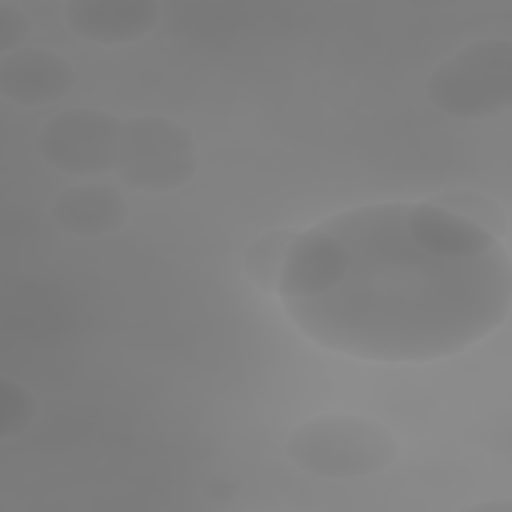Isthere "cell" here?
Here are the masks:
<instances>
[{"mask_svg":"<svg viewBox=\"0 0 512 512\" xmlns=\"http://www.w3.org/2000/svg\"><path fill=\"white\" fill-rule=\"evenodd\" d=\"M406 208L366 204L322 222L346 246L344 274L318 296L282 302L310 340L362 360L428 362L466 350L508 318V250L428 254L406 230Z\"/></svg>","mask_w":512,"mask_h":512,"instance_id":"1","label":"cell"},{"mask_svg":"<svg viewBox=\"0 0 512 512\" xmlns=\"http://www.w3.org/2000/svg\"><path fill=\"white\" fill-rule=\"evenodd\" d=\"M288 458L304 472L332 478H364L398 456L392 430L356 414H324L300 422L286 440Z\"/></svg>","mask_w":512,"mask_h":512,"instance_id":"2","label":"cell"},{"mask_svg":"<svg viewBox=\"0 0 512 512\" xmlns=\"http://www.w3.org/2000/svg\"><path fill=\"white\" fill-rule=\"evenodd\" d=\"M426 94L448 116L490 118L512 106V42L480 38L442 60L426 78Z\"/></svg>","mask_w":512,"mask_h":512,"instance_id":"3","label":"cell"},{"mask_svg":"<svg viewBox=\"0 0 512 512\" xmlns=\"http://www.w3.org/2000/svg\"><path fill=\"white\" fill-rule=\"evenodd\" d=\"M196 168V140L182 122L160 114L124 120L114 172L126 188L170 192L188 184Z\"/></svg>","mask_w":512,"mask_h":512,"instance_id":"4","label":"cell"},{"mask_svg":"<svg viewBox=\"0 0 512 512\" xmlns=\"http://www.w3.org/2000/svg\"><path fill=\"white\" fill-rule=\"evenodd\" d=\"M124 120L106 110L70 108L52 116L36 134L38 156L70 176L114 170Z\"/></svg>","mask_w":512,"mask_h":512,"instance_id":"5","label":"cell"},{"mask_svg":"<svg viewBox=\"0 0 512 512\" xmlns=\"http://www.w3.org/2000/svg\"><path fill=\"white\" fill-rule=\"evenodd\" d=\"M346 246L326 226L298 232L288 248L276 294L282 302L312 298L332 288L346 268Z\"/></svg>","mask_w":512,"mask_h":512,"instance_id":"6","label":"cell"},{"mask_svg":"<svg viewBox=\"0 0 512 512\" xmlns=\"http://www.w3.org/2000/svg\"><path fill=\"white\" fill-rule=\"evenodd\" d=\"M76 84L68 58L48 48H18L0 58V94L22 106H44Z\"/></svg>","mask_w":512,"mask_h":512,"instance_id":"7","label":"cell"},{"mask_svg":"<svg viewBox=\"0 0 512 512\" xmlns=\"http://www.w3.org/2000/svg\"><path fill=\"white\" fill-rule=\"evenodd\" d=\"M70 30L96 44L116 46L146 36L160 20L156 0H70L64 6Z\"/></svg>","mask_w":512,"mask_h":512,"instance_id":"8","label":"cell"},{"mask_svg":"<svg viewBox=\"0 0 512 512\" xmlns=\"http://www.w3.org/2000/svg\"><path fill=\"white\" fill-rule=\"evenodd\" d=\"M406 230L418 248L440 258H476L500 244L478 224L428 200L408 204Z\"/></svg>","mask_w":512,"mask_h":512,"instance_id":"9","label":"cell"},{"mask_svg":"<svg viewBox=\"0 0 512 512\" xmlns=\"http://www.w3.org/2000/svg\"><path fill=\"white\" fill-rule=\"evenodd\" d=\"M50 218L68 234L98 238L118 232L128 220V204L110 184L90 182L62 190L50 202Z\"/></svg>","mask_w":512,"mask_h":512,"instance_id":"10","label":"cell"},{"mask_svg":"<svg viewBox=\"0 0 512 512\" xmlns=\"http://www.w3.org/2000/svg\"><path fill=\"white\" fill-rule=\"evenodd\" d=\"M298 230L294 228H270L258 234L244 252V272L246 276L264 292H276L280 272L294 242Z\"/></svg>","mask_w":512,"mask_h":512,"instance_id":"11","label":"cell"},{"mask_svg":"<svg viewBox=\"0 0 512 512\" xmlns=\"http://www.w3.org/2000/svg\"><path fill=\"white\" fill-rule=\"evenodd\" d=\"M428 202L452 210L466 220L478 224L498 240L508 234V214L490 196L476 190H442Z\"/></svg>","mask_w":512,"mask_h":512,"instance_id":"12","label":"cell"},{"mask_svg":"<svg viewBox=\"0 0 512 512\" xmlns=\"http://www.w3.org/2000/svg\"><path fill=\"white\" fill-rule=\"evenodd\" d=\"M36 416L34 396L16 380L0 378V436L22 434Z\"/></svg>","mask_w":512,"mask_h":512,"instance_id":"13","label":"cell"},{"mask_svg":"<svg viewBox=\"0 0 512 512\" xmlns=\"http://www.w3.org/2000/svg\"><path fill=\"white\" fill-rule=\"evenodd\" d=\"M30 20L24 10L12 2H0V50L10 54L26 40Z\"/></svg>","mask_w":512,"mask_h":512,"instance_id":"14","label":"cell"},{"mask_svg":"<svg viewBox=\"0 0 512 512\" xmlns=\"http://www.w3.org/2000/svg\"><path fill=\"white\" fill-rule=\"evenodd\" d=\"M466 510L474 512H512V502L508 498H490L476 504L466 506Z\"/></svg>","mask_w":512,"mask_h":512,"instance_id":"15","label":"cell"}]
</instances>
